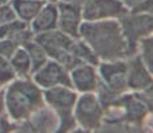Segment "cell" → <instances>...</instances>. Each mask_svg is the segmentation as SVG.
<instances>
[{
	"mask_svg": "<svg viewBox=\"0 0 153 133\" xmlns=\"http://www.w3.org/2000/svg\"><path fill=\"white\" fill-rule=\"evenodd\" d=\"M79 39L95 52L100 61L125 60L131 56L119 19L83 22Z\"/></svg>",
	"mask_w": 153,
	"mask_h": 133,
	"instance_id": "1",
	"label": "cell"
},
{
	"mask_svg": "<svg viewBox=\"0 0 153 133\" xmlns=\"http://www.w3.org/2000/svg\"><path fill=\"white\" fill-rule=\"evenodd\" d=\"M5 112L8 117L16 123L28 120V117L36 109L43 106V89L32 81L31 77H16L4 87Z\"/></svg>",
	"mask_w": 153,
	"mask_h": 133,
	"instance_id": "2",
	"label": "cell"
},
{
	"mask_svg": "<svg viewBox=\"0 0 153 133\" xmlns=\"http://www.w3.org/2000/svg\"><path fill=\"white\" fill-rule=\"evenodd\" d=\"M79 93L72 87L57 85L53 88L43 91V97L45 105H48L59 117L57 132H73L77 128V124L73 117V108Z\"/></svg>",
	"mask_w": 153,
	"mask_h": 133,
	"instance_id": "3",
	"label": "cell"
},
{
	"mask_svg": "<svg viewBox=\"0 0 153 133\" xmlns=\"http://www.w3.org/2000/svg\"><path fill=\"white\" fill-rule=\"evenodd\" d=\"M33 40L43 47V49L45 51L49 59L59 61L68 71L76 67L77 64H81L72 55V47L76 39L65 35L60 29L56 28L48 32L33 35Z\"/></svg>",
	"mask_w": 153,
	"mask_h": 133,
	"instance_id": "4",
	"label": "cell"
},
{
	"mask_svg": "<svg viewBox=\"0 0 153 133\" xmlns=\"http://www.w3.org/2000/svg\"><path fill=\"white\" fill-rule=\"evenodd\" d=\"M73 117L77 128L84 132H96L101 129L104 119V106L96 92L79 93L73 108Z\"/></svg>",
	"mask_w": 153,
	"mask_h": 133,
	"instance_id": "5",
	"label": "cell"
},
{
	"mask_svg": "<svg viewBox=\"0 0 153 133\" xmlns=\"http://www.w3.org/2000/svg\"><path fill=\"white\" fill-rule=\"evenodd\" d=\"M131 56L137 51V43L145 36H151L153 29L152 13H133L128 12L119 19Z\"/></svg>",
	"mask_w": 153,
	"mask_h": 133,
	"instance_id": "6",
	"label": "cell"
},
{
	"mask_svg": "<svg viewBox=\"0 0 153 133\" xmlns=\"http://www.w3.org/2000/svg\"><path fill=\"white\" fill-rule=\"evenodd\" d=\"M97 72L100 77V87L107 89L112 94H120L128 92L126 87V59L125 60L100 61L97 64Z\"/></svg>",
	"mask_w": 153,
	"mask_h": 133,
	"instance_id": "7",
	"label": "cell"
},
{
	"mask_svg": "<svg viewBox=\"0 0 153 133\" xmlns=\"http://www.w3.org/2000/svg\"><path fill=\"white\" fill-rule=\"evenodd\" d=\"M129 12V8L120 0H85L81 5L84 22L120 19Z\"/></svg>",
	"mask_w": 153,
	"mask_h": 133,
	"instance_id": "8",
	"label": "cell"
},
{
	"mask_svg": "<svg viewBox=\"0 0 153 133\" xmlns=\"http://www.w3.org/2000/svg\"><path fill=\"white\" fill-rule=\"evenodd\" d=\"M32 81L40 88L48 89L57 85H64V87H72L69 77V71L67 69L63 64L59 61L48 59L43 67H40L37 71H35L31 75Z\"/></svg>",
	"mask_w": 153,
	"mask_h": 133,
	"instance_id": "9",
	"label": "cell"
},
{
	"mask_svg": "<svg viewBox=\"0 0 153 133\" xmlns=\"http://www.w3.org/2000/svg\"><path fill=\"white\" fill-rule=\"evenodd\" d=\"M126 87L131 92H140L152 87V72L137 53L126 59Z\"/></svg>",
	"mask_w": 153,
	"mask_h": 133,
	"instance_id": "10",
	"label": "cell"
},
{
	"mask_svg": "<svg viewBox=\"0 0 153 133\" xmlns=\"http://www.w3.org/2000/svg\"><path fill=\"white\" fill-rule=\"evenodd\" d=\"M69 77L72 88L77 93L96 92L100 84L97 65L81 63L69 69Z\"/></svg>",
	"mask_w": 153,
	"mask_h": 133,
	"instance_id": "11",
	"label": "cell"
},
{
	"mask_svg": "<svg viewBox=\"0 0 153 133\" xmlns=\"http://www.w3.org/2000/svg\"><path fill=\"white\" fill-rule=\"evenodd\" d=\"M24 131V128H29V132H57L59 129V117L48 105L44 104L39 109L33 112L28 120L15 124V129Z\"/></svg>",
	"mask_w": 153,
	"mask_h": 133,
	"instance_id": "12",
	"label": "cell"
},
{
	"mask_svg": "<svg viewBox=\"0 0 153 133\" xmlns=\"http://www.w3.org/2000/svg\"><path fill=\"white\" fill-rule=\"evenodd\" d=\"M56 3H57V29L73 39H77L80 25L84 22L81 7L61 1Z\"/></svg>",
	"mask_w": 153,
	"mask_h": 133,
	"instance_id": "13",
	"label": "cell"
},
{
	"mask_svg": "<svg viewBox=\"0 0 153 133\" xmlns=\"http://www.w3.org/2000/svg\"><path fill=\"white\" fill-rule=\"evenodd\" d=\"M29 28L33 35L48 32L57 28V3L47 1L36 13V16L31 20Z\"/></svg>",
	"mask_w": 153,
	"mask_h": 133,
	"instance_id": "14",
	"label": "cell"
},
{
	"mask_svg": "<svg viewBox=\"0 0 153 133\" xmlns=\"http://www.w3.org/2000/svg\"><path fill=\"white\" fill-rule=\"evenodd\" d=\"M0 39H11L23 47L33 39V32L29 28V23L15 19L0 27Z\"/></svg>",
	"mask_w": 153,
	"mask_h": 133,
	"instance_id": "15",
	"label": "cell"
},
{
	"mask_svg": "<svg viewBox=\"0 0 153 133\" xmlns=\"http://www.w3.org/2000/svg\"><path fill=\"white\" fill-rule=\"evenodd\" d=\"M44 3L45 1L42 0H10V4L15 11L16 17L25 23H31V20L36 16Z\"/></svg>",
	"mask_w": 153,
	"mask_h": 133,
	"instance_id": "16",
	"label": "cell"
},
{
	"mask_svg": "<svg viewBox=\"0 0 153 133\" xmlns=\"http://www.w3.org/2000/svg\"><path fill=\"white\" fill-rule=\"evenodd\" d=\"M8 60H10L11 65H12L17 77H20V79L31 77L32 65H31L29 56H28V53H27V51H25L24 47H19Z\"/></svg>",
	"mask_w": 153,
	"mask_h": 133,
	"instance_id": "17",
	"label": "cell"
},
{
	"mask_svg": "<svg viewBox=\"0 0 153 133\" xmlns=\"http://www.w3.org/2000/svg\"><path fill=\"white\" fill-rule=\"evenodd\" d=\"M27 51L28 56H29V60H31V65H32V73L35 71H37L40 67H43L44 64L48 61V55L45 53V51L43 49V47L40 45L39 43H36L33 39L31 41H28L27 44L23 45Z\"/></svg>",
	"mask_w": 153,
	"mask_h": 133,
	"instance_id": "18",
	"label": "cell"
},
{
	"mask_svg": "<svg viewBox=\"0 0 153 133\" xmlns=\"http://www.w3.org/2000/svg\"><path fill=\"white\" fill-rule=\"evenodd\" d=\"M72 55L75 56V59L79 63H88L97 65L100 63L99 57L95 55V52L87 45L81 39H76L72 47Z\"/></svg>",
	"mask_w": 153,
	"mask_h": 133,
	"instance_id": "19",
	"label": "cell"
},
{
	"mask_svg": "<svg viewBox=\"0 0 153 133\" xmlns=\"http://www.w3.org/2000/svg\"><path fill=\"white\" fill-rule=\"evenodd\" d=\"M136 53L140 56V59L146 65V68L153 73V39H152V35L151 36L143 37V39L137 43Z\"/></svg>",
	"mask_w": 153,
	"mask_h": 133,
	"instance_id": "20",
	"label": "cell"
},
{
	"mask_svg": "<svg viewBox=\"0 0 153 133\" xmlns=\"http://www.w3.org/2000/svg\"><path fill=\"white\" fill-rule=\"evenodd\" d=\"M17 76L15 73L12 65H11L10 60L0 56V88H4L5 85H8Z\"/></svg>",
	"mask_w": 153,
	"mask_h": 133,
	"instance_id": "21",
	"label": "cell"
},
{
	"mask_svg": "<svg viewBox=\"0 0 153 133\" xmlns=\"http://www.w3.org/2000/svg\"><path fill=\"white\" fill-rule=\"evenodd\" d=\"M19 47H20L19 44L15 43L11 39H0V56L5 59H10Z\"/></svg>",
	"mask_w": 153,
	"mask_h": 133,
	"instance_id": "22",
	"label": "cell"
},
{
	"mask_svg": "<svg viewBox=\"0 0 153 133\" xmlns=\"http://www.w3.org/2000/svg\"><path fill=\"white\" fill-rule=\"evenodd\" d=\"M133 13H152V0H141L139 4L129 10Z\"/></svg>",
	"mask_w": 153,
	"mask_h": 133,
	"instance_id": "23",
	"label": "cell"
},
{
	"mask_svg": "<svg viewBox=\"0 0 153 133\" xmlns=\"http://www.w3.org/2000/svg\"><path fill=\"white\" fill-rule=\"evenodd\" d=\"M15 131V123L8 117L7 113L0 114V133Z\"/></svg>",
	"mask_w": 153,
	"mask_h": 133,
	"instance_id": "24",
	"label": "cell"
},
{
	"mask_svg": "<svg viewBox=\"0 0 153 133\" xmlns=\"http://www.w3.org/2000/svg\"><path fill=\"white\" fill-rule=\"evenodd\" d=\"M7 113L5 112V99H4V88H0V114Z\"/></svg>",
	"mask_w": 153,
	"mask_h": 133,
	"instance_id": "25",
	"label": "cell"
},
{
	"mask_svg": "<svg viewBox=\"0 0 153 133\" xmlns=\"http://www.w3.org/2000/svg\"><path fill=\"white\" fill-rule=\"evenodd\" d=\"M120 1H123V3H124V4L126 5V7L131 10V8H133L136 4H139L141 0H120Z\"/></svg>",
	"mask_w": 153,
	"mask_h": 133,
	"instance_id": "26",
	"label": "cell"
},
{
	"mask_svg": "<svg viewBox=\"0 0 153 133\" xmlns=\"http://www.w3.org/2000/svg\"><path fill=\"white\" fill-rule=\"evenodd\" d=\"M56 1H61V3H68V4H75V5H83L85 0H56Z\"/></svg>",
	"mask_w": 153,
	"mask_h": 133,
	"instance_id": "27",
	"label": "cell"
},
{
	"mask_svg": "<svg viewBox=\"0 0 153 133\" xmlns=\"http://www.w3.org/2000/svg\"><path fill=\"white\" fill-rule=\"evenodd\" d=\"M7 3H10V0H0V5H4Z\"/></svg>",
	"mask_w": 153,
	"mask_h": 133,
	"instance_id": "28",
	"label": "cell"
},
{
	"mask_svg": "<svg viewBox=\"0 0 153 133\" xmlns=\"http://www.w3.org/2000/svg\"><path fill=\"white\" fill-rule=\"evenodd\" d=\"M42 1H45L47 3V1H56V0H42Z\"/></svg>",
	"mask_w": 153,
	"mask_h": 133,
	"instance_id": "29",
	"label": "cell"
}]
</instances>
